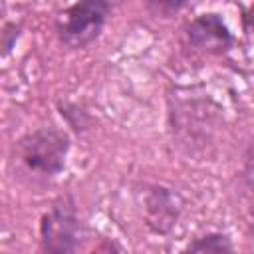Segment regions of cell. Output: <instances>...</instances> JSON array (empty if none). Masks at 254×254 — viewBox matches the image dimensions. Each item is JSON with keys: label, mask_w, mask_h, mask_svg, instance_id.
<instances>
[{"label": "cell", "mask_w": 254, "mask_h": 254, "mask_svg": "<svg viewBox=\"0 0 254 254\" xmlns=\"http://www.w3.org/2000/svg\"><path fill=\"white\" fill-rule=\"evenodd\" d=\"M69 149L71 139L64 129L38 127L14 141L8 163L14 177L18 175L32 185H46L62 175Z\"/></svg>", "instance_id": "1"}, {"label": "cell", "mask_w": 254, "mask_h": 254, "mask_svg": "<svg viewBox=\"0 0 254 254\" xmlns=\"http://www.w3.org/2000/svg\"><path fill=\"white\" fill-rule=\"evenodd\" d=\"M220 127V107L206 95L177 93L169 103V129L173 139L189 151L206 149Z\"/></svg>", "instance_id": "2"}, {"label": "cell", "mask_w": 254, "mask_h": 254, "mask_svg": "<svg viewBox=\"0 0 254 254\" xmlns=\"http://www.w3.org/2000/svg\"><path fill=\"white\" fill-rule=\"evenodd\" d=\"M111 12L113 6L105 0L73 2L58 12L54 20L56 38L67 50H83L101 36Z\"/></svg>", "instance_id": "3"}, {"label": "cell", "mask_w": 254, "mask_h": 254, "mask_svg": "<svg viewBox=\"0 0 254 254\" xmlns=\"http://www.w3.org/2000/svg\"><path fill=\"white\" fill-rule=\"evenodd\" d=\"M40 254H79L81 218L69 194L58 196L38 222Z\"/></svg>", "instance_id": "4"}, {"label": "cell", "mask_w": 254, "mask_h": 254, "mask_svg": "<svg viewBox=\"0 0 254 254\" xmlns=\"http://www.w3.org/2000/svg\"><path fill=\"white\" fill-rule=\"evenodd\" d=\"M141 208L145 228L155 236H169L181 220L185 198L173 187L155 183L145 189Z\"/></svg>", "instance_id": "5"}, {"label": "cell", "mask_w": 254, "mask_h": 254, "mask_svg": "<svg viewBox=\"0 0 254 254\" xmlns=\"http://www.w3.org/2000/svg\"><path fill=\"white\" fill-rule=\"evenodd\" d=\"M187 44L206 56H224L234 48V34L218 12H202L185 26Z\"/></svg>", "instance_id": "6"}, {"label": "cell", "mask_w": 254, "mask_h": 254, "mask_svg": "<svg viewBox=\"0 0 254 254\" xmlns=\"http://www.w3.org/2000/svg\"><path fill=\"white\" fill-rule=\"evenodd\" d=\"M181 254H236L234 242L226 232L210 230L194 236Z\"/></svg>", "instance_id": "7"}, {"label": "cell", "mask_w": 254, "mask_h": 254, "mask_svg": "<svg viewBox=\"0 0 254 254\" xmlns=\"http://www.w3.org/2000/svg\"><path fill=\"white\" fill-rule=\"evenodd\" d=\"M240 181L242 187L250 196H254V141L248 145L244 157H242V169H240Z\"/></svg>", "instance_id": "8"}, {"label": "cell", "mask_w": 254, "mask_h": 254, "mask_svg": "<svg viewBox=\"0 0 254 254\" xmlns=\"http://www.w3.org/2000/svg\"><path fill=\"white\" fill-rule=\"evenodd\" d=\"M147 6L153 8L155 12L173 14V12H181V10L189 8V2H185V0H149Z\"/></svg>", "instance_id": "9"}, {"label": "cell", "mask_w": 254, "mask_h": 254, "mask_svg": "<svg viewBox=\"0 0 254 254\" xmlns=\"http://www.w3.org/2000/svg\"><path fill=\"white\" fill-rule=\"evenodd\" d=\"M18 34H20V28L16 26V22L4 26V32H2V48H4V56H6V54L10 52V48L14 46Z\"/></svg>", "instance_id": "10"}, {"label": "cell", "mask_w": 254, "mask_h": 254, "mask_svg": "<svg viewBox=\"0 0 254 254\" xmlns=\"http://www.w3.org/2000/svg\"><path fill=\"white\" fill-rule=\"evenodd\" d=\"M240 24H242V32H244L248 38H254V4L242 8Z\"/></svg>", "instance_id": "11"}, {"label": "cell", "mask_w": 254, "mask_h": 254, "mask_svg": "<svg viewBox=\"0 0 254 254\" xmlns=\"http://www.w3.org/2000/svg\"><path fill=\"white\" fill-rule=\"evenodd\" d=\"M89 254H121L119 250H117V246L113 244V242H109V240H105V242H101V244H97Z\"/></svg>", "instance_id": "12"}, {"label": "cell", "mask_w": 254, "mask_h": 254, "mask_svg": "<svg viewBox=\"0 0 254 254\" xmlns=\"http://www.w3.org/2000/svg\"><path fill=\"white\" fill-rule=\"evenodd\" d=\"M248 226L254 234V196H250V204H248Z\"/></svg>", "instance_id": "13"}]
</instances>
